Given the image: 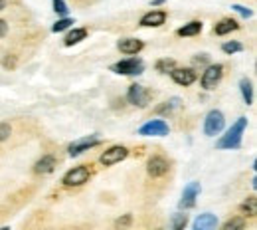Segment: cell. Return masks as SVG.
I'll return each instance as SVG.
<instances>
[{
    "mask_svg": "<svg viewBox=\"0 0 257 230\" xmlns=\"http://www.w3.org/2000/svg\"><path fill=\"white\" fill-rule=\"evenodd\" d=\"M89 169L85 167V165H79V167H73V169H70L66 175H64V179H62V182L66 187H81V185H85V182L89 180Z\"/></svg>",
    "mask_w": 257,
    "mask_h": 230,
    "instance_id": "4",
    "label": "cell"
},
{
    "mask_svg": "<svg viewBox=\"0 0 257 230\" xmlns=\"http://www.w3.org/2000/svg\"><path fill=\"white\" fill-rule=\"evenodd\" d=\"M127 157H129V149H127V147H123V145H113V147H109L105 153L99 157V163L105 165V167H113V165L125 161Z\"/></svg>",
    "mask_w": 257,
    "mask_h": 230,
    "instance_id": "7",
    "label": "cell"
},
{
    "mask_svg": "<svg viewBox=\"0 0 257 230\" xmlns=\"http://www.w3.org/2000/svg\"><path fill=\"white\" fill-rule=\"evenodd\" d=\"M85 38H87V30H85V28H73V30L68 32L64 44H66V46H75V44H79V42L85 40Z\"/></svg>",
    "mask_w": 257,
    "mask_h": 230,
    "instance_id": "18",
    "label": "cell"
},
{
    "mask_svg": "<svg viewBox=\"0 0 257 230\" xmlns=\"http://www.w3.org/2000/svg\"><path fill=\"white\" fill-rule=\"evenodd\" d=\"M168 169H170L168 161H166L164 157H161V155L150 157L148 163H146V173H148L152 179H161V177H164V175L168 173Z\"/></svg>",
    "mask_w": 257,
    "mask_h": 230,
    "instance_id": "9",
    "label": "cell"
},
{
    "mask_svg": "<svg viewBox=\"0 0 257 230\" xmlns=\"http://www.w3.org/2000/svg\"><path fill=\"white\" fill-rule=\"evenodd\" d=\"M245 226V220L241 218V216H237V218H232V220H228L222 228L224 230H235V228H243Z\"/></svg>",
    "mask_w": 257,
    "mask_h": 230,
    "instance_id": "27",
    "label": "cell"
},
{
    "mask_svg": "<svg viewBox=\"0 0 257 230\" xmlns=\"http://www.w3.org/2000/svg\"><path fill=\"white\" fill-rule=\"evenodd\" d=\"M186 224H188V216H186V214L176 212V214L172 216V228H174V230H184Z\"/></svg>",
    "mask_w": 257,
    "mask_h": 230,
    "instance_id": "23",
    "label": "cell"
},
{
    "mask_svg": "<svg viewBox=\"0 0 257 230\" xmlns=\"http://www.w3.org/2000/svg\"><path fill=\"white\" fill-rule=\"evenodd\" d=\"M222 76H224V66L222 64H212V66L206 68V72L202 74L200 83H202V87L206 91L216 89V85L222 81Z\"/></svg>",
    "mask_w": 257,
    "mask_h": 230,
    "instance_id": "3",
    "label": "cell"
},
{
    "mask_svg": "<svg viewBox=\"0 0 257 230\" xmlns=\"http://www.w3.org/2000/svg\"><path fill=\"white\" fill-rule=\"evenodd\" d=\"M172 68H176V62H174V60H168V58H164V60H159V62H157V72L168 74Z\"/></svg>",
    "mask_w": 257,
    "mask_h": 230,
    "instance_id": "26",
    "label": "cell"
},
{
    "mask_svg": "<svg viewBox=\"0 0 257 230\" xmlns=\"http://www.w3.org/2000/svg\"><path fill=\"white\" fill-rule=\"evenodd\" d=\"M239 28V24L234 20V18H224V20H220L216 26H214V32L218 34V36H226V34H230V32H234V30H237Z\"/></svg>",
    "mask_w": 257,
    "mask_h": 230,
    "instance_id": "17",
    "label": "cell"
},
{
    "mask_svg": "<svg viewBox=\"0 0 257 230\" xmlns=\"http://www.w3.org/2000/svg\"><path fill=\"white\" fill-rule=\"evenodd\" d=\"M56 167H58V163H56V157H54V155H44L40 161H36L34 171H36L38 175H49V173H54Z\"/></svg>",
    "mask_w": 257,
    "mask_h": 230,
    "instance_id": "15",
    "label": "cell"
},
{
    "mask_svg": "<svg viewBox=\"0 0 257 230\" xmlns=\"http://www.w3.org/2000/svg\"><path fill=\"white\" fill-rule=\"evenodd\" d=\"M247 129V117H239L228 131L226 135H222L218 143H216V149H239L241 147V141H243V131Z\"/></svg>",
    "mask_w": 257,
    "mask_h": 230,
    "instance_id": "1",
    "label": "cell"
},
{
    "mask_svg": "<svg viewBox=\"0 0 257 230\" xmlns=\"http://www.w3.org/2000/svg\"><path fill=\"white\" fill-rule=\"evenodd\" d=\"M166 22V12L163 10H152V12H146L142 18H140V26L144 28H159Z\"/></svg>",
    "mask_w": 257,
    "mask_h": 230,
    "instance_id": "14",
    "label": "cell"
},
{
    "mask_svg": "<svg viewBox=\"0 0 257 230\" xmlns=\"http://www.w3.org/2000/svg\"><path fill=\"white\" fill-rule=\"evenodd\" d=\"M71 24H73V20H71V18H68V16H62V18H60V20H58L54 26H51V30H54V32L58 34V32H64V30H68Z\"/></svg>",
    "mask_w": 257,
    "mask_h": 230,
    "instance_id": "25",
    "label": "cell"
},
{
    "mask_svg": "<svg viewBox=\"0 0 257 230\" xmlns=\"http://www.w3.org/2000/svg\"><path fill=\"white\" fill-rule=\"evenodd\" d=\"M241 212L245 214V216H255L257 214V197H249L243 204H241Z\"/></svg>",
    "mask_w": 257,
    "mask_h": 230,
    "instance_id": "21",
    "label": "cell"
},
{
    "mask_svg": "<svg viewBox=\"0 0 257 230\" xmlns=\"http://www.w3.org/2000/svg\"><path fill=\"white\" fill-rule=\"evenodd\" d=\"M200 32H202V22H200V20H192V22L184 24V26L178 30V36L190 38V36H196V34H200Z\"/></svg>",
    "mask_w": 257,
    "mask_h": 230,
    "instance_id": "19",
    "label": "cell"
},
{
    "mask_svg": "<svg viewBox=\"0 0 257 230\" xmlns=\"http://www.w3.org/2000/svg\"><path fill=\"white\" fill-rule=\"evenodd\" d=\"M111 70H113L115 74H121V76H139V74H142L144 64H142V60H139V58H127V60L117 62Z\"/></svg>",
    "mask_w": 257,
    "mask_h": 230,
    "instance_id": "6",
    "label": "cell"
},
{
    "mask_svg": "<svg viewBox=\"0 0 257 230\" xmlns=\"http://www.w3.org/2000/svg\"><path fill=\"white\" fill-rule=\"evenodd\" d=\"M6 8V0H0V12H2Z\"/></svg>",
    "mask_w": 257,
    "mask_h": 230,
    "instance_id": "35",
    "label": "cell"
},
{
    "mask_svg": "<svg viewBox=\"0 0 257 230\" xmlns=\"http://www.w3.org/2000/svg\"><path fill=\"white\" fill-rule=\"evenodd\" d=\"M4 66H6V68H14V66H16V60H14V58H12V60L6 58V60H4Z\"/></svg>",
    "mask_w": 257,
    "mask_h": 230,
    "instance_id": "33",
    "label": "cell"
},
{
    "mask_svg": "<svg viewBox=\"0 0 257 230\" xmlns=\"http://www.w3.org/2000/svg\"><path fill=\"white\" fill-rule=\"evenodd\" d=\"M159 4H164V0H152V6H159Z\"/></svg>",
    "mask_w": 257,
    "mask_h": 230,
    "instance_id": "34",
    "label": "cell"
},
{
    "mask_svg": "<svg viewBox=\"0 0 257 230\" xmlns=\"http://www.w3.org/2000/svg\"><path fill=\"white\" fill-rule=\"evenodd\" d=\"M232 8H234L239 16H243V18H251V16H253V12H251L249 8H245V6H241V4H232Z\"/></svg>",
    "mask_w": 257,
    "mask_h": 230,
    "instance_id": "30",
    "label": "cell"
},
{
    "mask_svg": "<svg viewBox=\"0 0 257 230\" xmlns=\"http://www.w3.org/2000/svg\"><path fill=\"white\" fill-rule=\"evenodd\" d=\"M178 105H180V100H178V98H172L170 102H164L161 107H157V113H161V115H166V113H168V115H170Z\"/></svg>",
    "mask_w": 257,
    "mask_h": 230,
    "instance_id": "22",
    "label": "cell"
},
{
    "mask_svg": "<svg viewBox=\"0 0 257 230\" xmlns=\"http://www.w3.org/2000/svg\"><path fill=\"white\" fill-rule=\"evenodd\" d=\"M117 48H119L121 54H125V56H137V54L144 48V44H142L140 40H137V38H125V40H121V42L117 44Z\"/></svg>",
    "mask_w": 257,
    "mask_h": 230,
    "instance_id": "13",
    "label": "cell"
},
{
    "mask_svg": "<svg viewBox=\"0 0 257 230\" xmlns=\"http://www.w3.org/2000/svg\"><path fill=\"white\" fill-rule=\"evenodd\" d=\"M99 143H101V139H99V137H95V135H89V137H83V139H77V141H73V143L68 147V153H70L71 157H77V155H81V153L89 151L91 147H97Z\"/></svg>",
    "mask_w": 257,
    "mask_h": 230,
    "instance_id": "10",
    "label": "cell"
},
{
    "mask_svg": "<svg viewBox=\"0 0 257 230\" xmlns=\"http://www.w3.org/2000/svg\"><path fill=\"white\" fill-rule=\"evenodd\" d=\"M8 34V24L4 20H0V38H4Z\"/></svg>",
    "mask_w": 257,
    "mask_h": 230,
    "instance_id": "32",
    "label": "cell"
},
{
    "mask_svg": "<svg viewBox=\"0 0 257 230\" xmlns=\"http://www.w3.org/2000/svg\"><path fill=\"white\" fill-rule=\"evenodd\" d=\"M54 10L60 14V16H68V4H66V0H54Z\"/></svg>",
    "mask_w": 257,
    "mask_h": 230,
    "instance_id": "28",
    "label": "cell"
},
{
    "mask_svg": "<svg viewBox=\"0 0 257 230\" xmlns=\"http://www.w3.org/2000/svg\"><path fill=\"white\" fill-rule=\"evenodd\" d=\"M222 50H224V54H237V52H241L243 50V46L239 44V42H226V44H222Z\"/></svg>",
    "mask_w": 257,
    "mask_h": 230,
    "instance_id": "24",
    "label": "cell"
},
{
    "mask_svg": "<svg viewBox=\"0 0 257 230\" xmlns=\"http://www.w3.org/2000/svg\"><path fill=\"white\" fill-rule=\"evenodd\" d=\"M10 135H12V127L8 123H0V143L6 141Z\"/></svg>",
    "mask_w": 257,
    "mask_h": 230,
    "instance_id": "29",
    "label": "cell"
},
{
    "mask_svg": "<svg viewBox=\"0 0 257 230\" xmlns=\"http://www.w3.org/2000/svg\"><path fill=\"white\" fill-rule=\"evenodd\" d=\"M127 100H129V103H133L137 107H146V103L150 100V94H148L146 87H142L139 83H133L127 91Z\"/></svg>",
    "mask_w": 257,
    "mask_h": 230,
    "instance_id": "8",
    "label": "cell"
},
{
    "mask_svg": "<svg viewBox=\"0 0 257 230\" xmlns=\"http://www.w3.org/2000/svg\"><path fill=\"white\" fill-rule=\"evenodd\" d=\"M131 220H133V216H131V214H125L123 218H119V220H117V224H119V226H129V224H131Z\"/></svg>",
    "mask_w": 257,
    "mask_h": 230,
    "instance_id": "31",
    "label": "cell"
},
{
    "mask_svg": "<svg viewBox=\"0 0 257 230\" xmlns=\"http://www.w3.org/2000/svg\"><path fill=\"white\" fill-rule=\"evenodd\" d=\"M200 191H202V187H200V182H196V180H194V182H188V185L184 187V193H182L180 208H184V210L192 208V206L196 204V199H198Z\"/></svg>",
    "mask_w": 257,
    "mask_h": 230,
    "instance_id": "11",
    "label": "cell"
},
{
    "mask_svg": "<svg viewBox=\"0 0 257 230\" xmlns=\"http://www.w3.org/2000/svg\"><path fill=\"white\" fill-rule=\"evenodd\" d=\"M218 226V218L212 212H204L194 220V230H212Z\"/></svg>",
    "mask_w": 257,
    "mask_h": 230,
    "instance_id": "16",
    "label": "cell"
},
{
    "mask_svg": "<svg viewBox=\"0 0 257 230\" xmlns=\"http://www.w3.org/2000/svg\"><path fill=\"white\" fill-rule=\"evenodd\" d=\"M168 131H170V127H168V123L164 119H150L139 129V135H144V137H166Z\"/></svg>",
    "mask_w": 257,
    "mask_h": 230,
    "instance_id": "5",
    "label": "cell"
},
{
    "mask_svg": "<svg viewBox=\"0 0 257 230\" xmlns=\"http://www.w3.org/2000/svg\"><path fill=\"white\" fill-rule=\"evenodd\" d=\"M251 187H253V189H257V179H255V177L251 179Z\"/></svg>",
    "mask_w": 257,
    "mask_h": 230,
    "instance_id": "36",
    "label": "cell"
},
{
    "mask_svg": "<svg viewBox=\"0 0 257 230\" xmlns=\"http://www.w3.org/2000/svg\"><path fill=\"white\" fill-rule=\"evenodd\" d=\"M224 127H226V117H224L222 111L212 109L208 115H206V119H204V133L208 137L220 135L224 131Z\"/></svg>",
    "mask_w": 257,
    "mask_h": 230,
    "instance_id": "2",
    "label": "cell"
},
{
    "mask_svg": "<svg viewBox=\"0 0 257 230\" xmlns=\"http://www.w3.org/2000/svg\"><path fill=\"white\" fill-rule=\"evenodd\" d=\"M239 89H241V96H243V102L245 105H251L253 103V85L249 79H241L239 81Z\"/></svg>",
    "mask_w": 257,
    "mask_h": 230,
    "instance_id": "20",
    "label": "cell"
},
{
    "mask_svg": "<svg viewBox=\"0 0 257 230\" xmlns=\"http://www.w3.org/2000/svg\"><path fill=\"white\" fill-rule=\"evenodd\" d=\"M170 77H172L178 85L188 87V85H192V83L196 81V72H194L192 68H172V70H170Z\"/></svg>",
    "mask_w": 257,
    "mask_h": 230,
    "instance_id": "12",
    "label": "cell"
}]
</instances>
